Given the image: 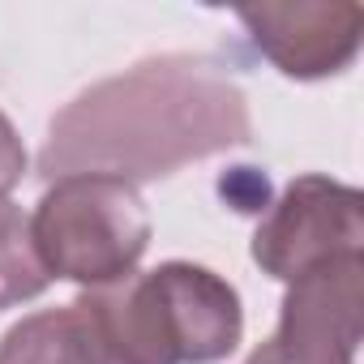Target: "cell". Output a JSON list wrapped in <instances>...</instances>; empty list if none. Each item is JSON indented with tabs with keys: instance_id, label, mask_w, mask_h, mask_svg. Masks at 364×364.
I'll return each mask as SVG.
<instances>
[{
	"instance_id": "4",
	"label": "cell",
	"mask_w": 364,
	"mask_h": 364,
	"mask_svg": "<svg viewBox=\"0 0 364 364\" xmlns=\"http://www.w3.org/2000/svg\"><path fill=\"white\" fill-rule=\"evenodd\" d=\"M257 52L296 82L343 73L360 56L364 9L351 0H296V5H245L236 9Z\"/></svg>"
},
{
	"instance_id": "10",
	"label": "cell",
	"mask_w": 364,
	"mask_h": 364,
	"mask_svg": "<svg viewBox=\"0 0 364 364\" xmlns=\"http://www.w3.org/2000/svg\"><path fill=\"white\" fill-rule=\"evenodd\" d=\"M22 176H26V146L14 120L0 112V202H9V193L22 185Z\"/></svg>"
},
{
	"instance_id": "2",
	"label": "cell",
	"mask_w": 364,
	"mask_h": 364,
	"mask_svg": "<svg viewBox=\"0 0 364 364\" xmlns=\"http://www.w3.org/2000/svg\"><path fill=\"white\" fill-rule=\"evenodd\" d=\"M31 232L48 274L90 291L137 270L150 249V210L129 180L60 176L39 198Z\"/></svg>"
},
{
	"instance_id": "5",
	"label": "cell",
	"mask_w": 364,
	"mask_h": 364,
	"mask_svg": "<svg viewBox=\"0 0 364 364\" xmlns=\"http://www.w3.org/2000/svg\"><path fill=\"white\" fill-rule=\"evenodd\" d=\"M360 334H364V253L338 257L287 283V296L279 304V330L270 338L313 360L355 364Z\"/></svg>"
},
{
	"instance_id": "11",
	"label": "cell",
	"mask_w": 364,
	"mask_h": 364,
	"mask_svg": "<svg viewBox=\"0 0 364 364\" xmlns=\"http://www.w3.org/2000/svg\"><path fill=\"white\" fill-rule=\"evenodd\" d=\"M245 364H330V360H313V355H300V351H287L279 338H266Z\"/></svg>"
},
{
	"instance_id": "3",
	"label": "cell",
	"mask_w": 364,
	"mask_h": 364,
	"mask_svg": "<svg viewBox=\"0 0 364 364\" xmlns=\"http://www.w3.org/2000/svg\"><path fill=\"white\" fill-rule=\"evenodd\" d=\"M355 253H364V193L317 171L296 176L253 232V262L279 283Z\"/></svg>"
},
{
	"instance_id": "1",
	"label": "cell",
	"mask_w": 364,
	"mask_h": 364,
	"mask_svg": "<svg viewBox=\"0 0 364 364\" xmlns=\"http://www.w3.org/2000/svg\"><path fill=\"white\" fill-rule=\"evenodd\" d=\"M253 137L245 90L202 56H154L95 82L52 116L39 171L159 180Z\"/></svg>"
},
{
	"instance_id": "7",
	"label": "cell",
	"mask_w": 364,
	"mask_h": 364,
	"mask_svg": "<svg viewBox=\"0 0 364 364\" xmlns=\"http://www.w3.org/2000/svg\"><path fill=\"white\" fill-rule=\"evenodd\" d=\"M154 279L167 300L185 364H219L240 347L245 309L240 291L223 274L193 262H163L154 266Z\"/></svg>"
},
{
	"instance_id": "9",
	"label": "cell",
	"mask_w": 364,
	"mask_h": 364,
	"mask_svg": "<svg viewBox=\"0 0 364 364\" xmlns=\"http://www.w3.org/2000/svg\"><path fill=\"white\" fill-rule=\"evenodd\" d=\"M52 287V274L39 257L31 215L18 202H0V309L39 300Z\"/></svg>"
},
{
	"instance_id": "8",
	"label": "cell",
	"mask_w": 364,
	"mask_h": 364,
	"mask_svg": "<svg viewBox=\"0 0 364 364\" xmlns=\"http://www.w3.org/2000/svg\"><path fill=\"white\" fill-rule=\"evenodd\" d=\"M0 364H107L90 313L73 300L39 309L0 338Z\"/></svg>"
},
{
	"instance_id": "6",
	"label": "cell",
	"mask_w": 364,
	"mask_h": 364,
	"mask_svg": "<svg viewBox=\"0 0 364 364\" xmlns=\"http://www.w3.org/2000/svg\"><path fill=\"white\" fill-rule=\"evenodd\" d=\"M77 304L90 313L107 364H185L154 270H133L120 283L90 287Z\"/></svg>"
}]
</instances>
